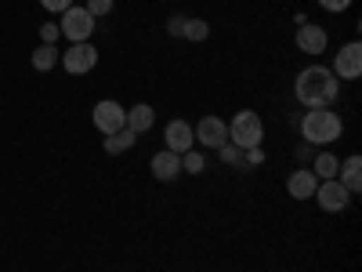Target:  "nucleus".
Returning a JSON list of instances; mask_svg holds the SVG:
<instances>
[{
	"mask_svg": "<svg viewBox=\"0 0 362 272\" xmlns=\"http://www.w3.org/2000/svg\"><path fill=\"white\" fill-rule=\"evenodd\" d=\"M293 95L305 109H329L341 95V80L334 76V69L326 66H308L300 69L297 80H293Z\"/></svg>",
	"mask_w": 362,
	"mask_h": 272,
	"instance_id": "nucleus-1",
	"label": "nucleus"
},
{
	"mask_svg": "<svg viewBox=\"0 0 362 272\" xmlns=\"http://www.w3.org/2000/svg\"><path fill=\"white\" fill-rule=\"evenodd\" d=\"M344 135V120L334 109H308L300 120V138L312 145H329Z\"/></svg>",
	"mask_w": 362,
	"mask_h": 272,
	"instance_id": "nucleus-2",
	"label": "nucleus"
},
{
	"mask_svg": "<svg viewBox=\"0 0 362 272\" xmlns=\"http://www.w3.org/2000/svg\"><path fill=\"white\" fill-rule=\"evenodd\" d=\"M228 142L239 145L247 153V149H261L264 142V124L254 109H239L232 120H228Z\"/></svg>",
	"mask_w": 362,
	"mask_h": 272,
	"instance_id": "nucleus-3",
	"label": "nucleus"
},
{
	"mask_svg": "<svg viewBox=\"0 0 362 272\" xmlns=\"http://www.w3.org/2000/svg\"><path fill=\"white\" fill-rule=\"evenodd\" d=\"M95 15H90L83 4H73V8H66L62 11V22H58V29H62V37L69 40V44H83V40H90V33H95Z\"/></svg>",
	"mask_w": 362,
	"mask_h": 272,
	"instance_id": "nucleus-4",
	"label": "nucleus"
},
{
	"mask_svg": "<svg viewBox=\"0 0 362 272\" xmlns=\"http://www.w3.org/2000/svg\"><path fill=\"white\" fill-rule=\"evenodd\" d=\"M62 69L69 73V76H83V73H90L98 66V47L90 44V40H83V44H69V51H62Z\"/></svg>",
	"mask_w": 362,
	"mask_h": 272,
	"instance_id": "nucleus-5",
	"label": "nucleus"
},
{
	"mask_svg": "<svg viewBox=\"0 0 362 272\" xmlns=\"http://www.w3.org/2000/svg\"><path fill=\"white\" fill-rule=\"evenodd\" d=\"M315 200H319V207L326 210V215H341V210L351 203V193L341 186L337 178H326V181H319V189H315Z\"/></svg>",
	"mask_w": 362,
	"mask_h": 272,
	"instance_id": "nucleus-6",
	"label": "nucleus"
},
{
	"mask_svg": "<svg viewBox=\"0 0 362 272\" xmlns=\"http://www.w3.org/2000/svg\"><path fill=\"white\" fill-rule=\"evenodd\" d=\"M334 76L337 80H358L362 76V44L351 40L334 55Z\"/></svg>",
	"mask_w": 362,
	"mask_h": 272,
	"instance_id": "nucleus-7",
	"label": "nucleus"
},
{
	"mask_svg": "<svg viewBox=\"0 0 362 272\" xmlns=\"http://www.w3.org/2000/svg\"><path fill=\"white\" fill-rule=\"evenodd\" d=\"M90 116H95V128H98L102 135H112V131H119V128H127V109L119 106V102H112V98H102Z\"/></svg>",
	"mask_w": 362,
	"mask_h": 272,
	"instance_id": "nucleus-8",
	"label": "nucleus"
},
{
	"mask_svg": "<svg viewBox=\"0 0 362 272\" xmlns=\"http://www.w3.org/2000/svg\"><path fill=\"white\" fill-rule=\"evenodd\" d=\"M192 135H196V142L206 145V149H221V145L228 142V124H225L221 116H203L199 124L192 128Z\"/></svg>",
	"mask_w": 362,
	"mask_h": 272,
	"instance_id": "nucleus-9",
	"label": "nucleus"
},
{
	"mask_svg": "<svg viewBox=\"0 0 362 272\" xmlns=\"http://www.w3.org/2000/svg\"><path fill=\"white\" fill-rule=\"evenodd\" d=\"M163 138H167V149L170 153H189V149H196V135H192V124L189 120H170L167 124V131H163Z\"/></svg>",
	"mask_w": 362,
	"mask_h": 272,
	"instance_id": "nucleus-10",
	"label": "nucleus"
},
{
	"mask_svg": "<svg viewBox=\"0 0 362 272\" xmlns=\"http://www.w3.org/2000/svg\"><path fill=\"white\" fill-rule=\"evenodd\" d=\"M297 51H305V55H322L326 51V44H329V37H326V29L322 26H315V22H305V26H300L297 29Z\"/></svg>",
	"mask_w": 362,
	"mask_h": 272,
	"instance_id": "nucleus-11",
	"label": "nucleus"
},
{
	"mask_svg": "<svg viewBox=\"0 0 362 272\" xmlns=\"http://www.w3.org/2000/svg\"><path fill=\"white\" fill-rule=\"evenodd\" d=\"M315 189H319V178L312 174V167H297V171L286 178V193H290L293 200H312Z\"/></svg>",
	"mask_w": 362,
	"mask_h": 272,
	"instance_id": "nucleus-12",
	"label": "nucleus"
},
{
	"mask_svg": "<svg viewBox=\"0 0 362 272\" xmlns=\"http://www.w3.org/2000/svg\"><path fill=\"white\" fill-rule=\"evenodd\" d=\"M148 167H153V178H156V181H174V178L181 174V157L170 153V149H160Z\"/></svg>",
	"mask_w": 362,
	"mask_h": 272,
	"instance_id": "nucleus-13",
	"label": "nucleus"
},
{
	"mask_svg": "<svg viewBox=\"0 0 362 272\" xmlns=\"http://www.w3.org/2000/svg\"><path fill=\"white\" fill-rule=\"evenodd\" d=\"M153 124H156V109L148 102H138V106L127 109V131L145 135V131H153Z\"/></svg>",
	"mask_w": 362,
	"mask_h": 272,
	"instance_id": "nucleus-14",
	"label": "nucleus"
},
{
	"mask_svg": "<svg viewBox=\"0 0 362 272\" xmlns=\"http://www.w3.org/2000/svg\"><path fill=\"white\" fill-rule=\"evenodd\" d=\"M337 181L355 196V193L362 189V160H358V157H348V160L341 164V171H337Z\"/></svg>",
	"mask_w": 362,
	"mask_h": 272,
	"instance_id": "nucleus-15",
	"label": "nucleus"
},
{
	"mask_svg": "<svg viewBox=\"0 0 362 272\" xmlns=\"http://www.w3.org/2000/svg\"><path fill=\"white\" fill-rule=\"evenodd\" d=\"M134 142H138V135H134V131L119 128V131L105 135V153H109V157H119V153H127V149H131Z\"/></svg>",
	"mask_w": 362,
	"mask_h": 272,
	"instance_id": "nucleus-16",
	"label": "nucleus"
},
{
	"mask_svg": "<svg viewBox=\"0 0 362 272\" xmlns=\"http://www.w3.org/2000/svg\"><path fill=\"white\" fill-rule=\"evenodd\" d=\"M58 58H62V55L54 51V44H40V47L33 51V69H37V73H51V69L58 66Z\"/></svg>",
	"mask_w": 362,
	"mask_h": 272,
	"instance_id": "nucleus-17",
	"label": "nucleus"
},
{
	"mask_svg": "<svg viewBox=\"0 0 362 272\" xmlns=\"http://www.w3.org/2000/svg\"><path fill=\"white\" fill-rule=\"evenodd\" d=\"M337 171H341V160H337L334 153H319V157H315V164H312V174H315L319 181L337 178Z\"/></svg>",
	"mask_w": 362,
	"mask_h": 272,
	"instance_id": "nucleus-18",
	"label": "nucleus"
},
{
	"mask_svg": "<svg viewBox=\"0 0 362 272\" xmlns=\"http://www.w3.org/2000/svg\"><path fill=\"white\" fill-rule=\"evenodd\" d=\"M181 37H185V40H206L210 37V26L203 22V18H185V22H181Z\"/></svg>",
	"mask_w": 362,
	"mask_h": 272,
	"instance_id": "nucleus-19",
	"label": "nucleus"
},
{
	"mask_svg": "<svg viewBox=\"0 0 362 272\" xmlns=\"http://www.w3.org/2000/svg\"><path fill=\"white\" fill-rule=\"evenodd\" d=\"M181 171H185V174H203V171H206L203 153H196V149H189V153H181Z\"/></svg>",
	"mask_w": 362,
	"mask_h": 272,
	"instance_id": "nucleus-20",
	"label": "nucleus"
},
{
	"mask_svg": "<svg viewBox=\"0 0 362 272\" xmlns=\"http://www.w3.org/2000/svg\"><path fill=\"white\" fill-rule=\"evenodd\" d=\"M218 153H221V160H225V164H235V167L243 164V149H239V145H232V142H225V145L218 149Z\"/></svg>",
	"mask_w": 362,
	"mask_h": 272,
	"instance_id": "nucleus-21",
	"label": "nucleus"
},
{
	"mask_svg": "<svg viewBox=\"0 0 362 272\" xmlns=\"http://www.w3.org/2000/svg\"><path fill=\"white\" fill-rule=\"evenodd\" d=\"M112 4H116V0H83V8H87L90 15H95V18L109 15V11H112Z\"/></svg>",
	"mask_w": 362,
	"mask_h": 272,
	"instance_id": "nucleus-22",
	"label": "nucleus"
},
{
	"mask_svg": "<svg viewBox=\"0 0 362 272\" xmlns=\"http://www.w3.org/2000/svg\"><path fill=\"white\" fill-rule=\"evenodd\" d=\"M40 4H44V11H51V15H62L66 8L76 4V0H40Z\"/></svg>",
	"mask_w": 362,
	"mask_h": 272,
	"instance_id": "nucleus-23",
	"label": "nucleus"
},
{
	"mask_svg": "<svg viewBox=\"0 0 362 272\" xmlns=\"http://www.w3.org/2000/svg\"><path fill=\"white\" fill-rule=\"evenodd\" d=\"M58 37H62V29H58L54 22H44V26H40V40H44V44H54Z\"/></svg>",
	"mask_w": 362,
	"mask_h": 272,
	"instance_id": "nucleus-24",
	"label": "nucleus"
},
{
	"mask_svg": "<svg viewBox=\"0 0 362 272\" xmlns=\"http://www.w3.org/2000/svg\"><path fill=\"white\" fill-rule=\"evenodd\" d=\"M319 8H322V11L341 15V11H348V8H351V0H319Z\"/></svg>",
	"mask_w": 362,
	"mask_h": 272,
	"instance_id": "nucleus-25",
	"label": "nucleus"
},
{
	"mask_svg": "<svg viewBox=\"0 0 362 272\" xmlns=\"http://www.w3.org/2000/svg\"><path fill=\"white\" fill-rule=\"evenodd\" d=\"M181 22H185L181 15H177V18H170V26H167V29H170V37H181Z\"/></svg>",
	"mask_w": 362,
	"mask_h": 272,
	"instance_id": "nucleus-26",
	"label": "nucleus"
},
{
	"mask_svg": "<svg viewBox=\"0 0 362 272\" xmlns=\"http://www.w3.org/2000/svg\"><path fill=\"white\" fill-rule=\"evenodd\" d=\"M80 4H83V0H80Z\"/></svg>",
	"mask_w": 362,
	"mask_h": 272,
	"instance_id": "nucleus-27",
	"label": "nucleus"
}]
</instances>
